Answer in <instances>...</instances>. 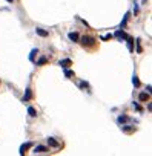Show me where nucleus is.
I'll return each mask as SVG.
<instances>
[{"label": "nucleus", "instance_id": "nucleus-6", "mask_svg": "<svg viewBox=\"0 0 152 156\" xmlns=\"http://www.w3.org/2000/svg\"><path fill=\"white\" fill-rule=\"evenodd\" d=\"M71 64H72L71 60H62L60 61V66H63V67H68V66H71Z\"/></svg>", "mask_w": 152, "mask_h": 156}, {"label": "nucleus", "instance_id": "nucleus-2", "mask_svg": "<svg viewBox=\"0 0 152 156\" xmlns=\"http://www.w3.org/2000/svg\"><path fill=\"white\" fill-rule=\"evenodd\" d=\"M48 144H49L51 147H55V148H58V147H60V144H58V142L54 139V138H48Z\"/></svg>", "mask_w": 152, "mask_h": 156}, {"label": "nucleus", "instance_id": "nucleus-5", "mask_svg": "<svg viewBox=\"0 0 152 156\" xmlns=\"http://www.w3.org/2000/svg\"><path fill=\"white\" fill-rule=\"evenodd\" d=\"M28 113H29V116H31V118H36L37 116V110L34 107H29L28 109Z\"/></svg>", "mask_w": 152, "mask_h": 156}, {"label": "nucleus", "instance_id": "nucleus-7", "mask_svg": "<svg viewBox=\"0 0 152 156\" xmlns=\"http://www.w3.org/2000/svg\"><path fill=\"white\" fill-rule=\"evenodd\" d=\"M69 38L74 40V42H77V40H78V34L77 32H71V34H69Z\"/></svg>", "mask_w": 152, "mask_h": 156}, {"label": "nucleus", "instance_id": "nucleus-12", "mask_svg": "<svg viewBox=\"0 0 152 156\" xmlns=\"http://www.w3.org/2000/svg\"><path fill=\"white\" fill-rule=\"evenodd\" d=\"M71 75H74V72H71V71H66V77H71Z\"/></svg>", "mask_w": 152, "mask_h": 156}, {"label": "nucleus", "instance_id": "nucleus-3", "mask_svg": "<svg viewBox=\"0 0 152 156\" xmlns=\"http://www.w3.org/2000/svg\"><path fill=\"white\" fill-rule=\"evenodd\" d=\"M45 152H48V148L43 147V146H37L34 148V153H45Z\"/></svg>", "mask_w": 152, "mask_h": 156}, {"label": "nucleus", "instance_id": "nucleus-1", "mask_svg": "<svg viewBox=\"0 0 152 156\" xmlns=\"http://www.w3.org/2000/svg\"><path fill=\"white\" fill-rule=\"evenodd\" d=\"M80 43H81L83 48H89V46H95V40L92 37H83L80 40Z\"/></svg>", "mask_w": 152, "mask_h": 156}, {"label": "nucleus", "instance_id": "nucleus-8", "mask_svg": "<svg viewBox=\"0 0 152 156\" xmlns=\"http://www.w3.org/2000/svg\"><path fill=\"white\" fill-rule=\"evenodd\" d=\"M149 100V95L146 94H140V101H148Z\"/></svg>", "mask_w": 152, "mask_h": 156}, {"label": "nucleus", "instance_id": "nucleus-9", "mask_svg": "<svg viewBox=\"0 0 152 156\" xmlns=\"http://www.w3.org/2000/svg\"><path fill=\"white\" fill-rule=\"evenodd\" d=\"M29 96H31V89H26V95H25V98H23V101L29 100Z\"/></svg>", "mask_w": 152, "mask_h": 156}, {"label": "nucleus", "instance_id": "nucleus-11", "mask_svg": "<svg viewBox=\"0 0 152 156\" xmlns=\"http://www.w3.org/2000/svg\"><path fill=\"white\" fill-rule=\"evenodd\" d=\"M46 61H48V58H46V57H43V58H40V61L37 63V64H38V66H42V64H45Z\"/></svg>", "mask_w": 152, "mask_h": 156}, {"label": "nucleus", "instance_id": "nucleus-10", "mask_svg": "<svg viewBox=\"0 0 152 156\" xmlns=\"http://www.w3.org/2000/svg\"><path fill=\"white\" fill-rule=\"evenodd\" d=\"M28 147H31V144H29V142H28V144H25V146H23V147L20 148V150H22V152H20V153L23 155V153H25V150H28Z\"/></svg>", "mask_w": 152, "mask_h": 156}, {"label": "nucleus", "instance_id": "nucleus-4", "mask_svg": "<svg viewBox=\"0 0 152 156\" xmlns=\"http://www.w3.org/2000/svg\"><path fill=\"white\" fill-rule=\"evenodd\" d=\"M36 32H37V35H40V37H48V31H43V29H40V28H37Z\"/></svg>", "mask_w": 152, "mask_h": 156}]
</instances>
